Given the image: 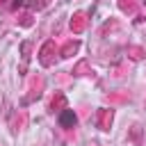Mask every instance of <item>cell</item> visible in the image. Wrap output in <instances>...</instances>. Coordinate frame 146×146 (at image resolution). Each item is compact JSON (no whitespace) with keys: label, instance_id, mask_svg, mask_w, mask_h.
<instances>
[{"label":"cell","instance_id":"1","mask_svg":"<svg viewBox=\"0 0 146 146\" xmlns=\"http://www.w3.org/2000/svg\"><path fill=\"white\" fill-rule=\"evenodd\" d=\"M59 123H62L64 128H73V123H75V114H73V110H66V112L59 116Z\"/></svg>","mask_w":146,"mask_h":146}]
</instances>
